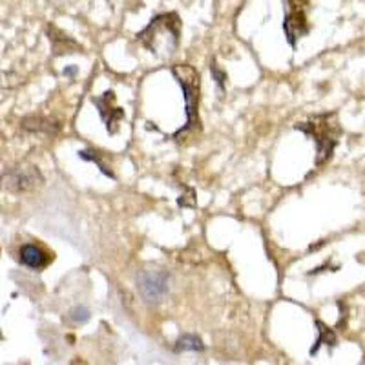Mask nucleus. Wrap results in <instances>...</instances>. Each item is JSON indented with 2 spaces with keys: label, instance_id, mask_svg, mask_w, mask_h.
<instances>
[{
  "label": "nucleus",
  "instance_id": "obj_1",
  "mask_svg": "<svg viewBox=\"0 0 365 365\" xmlns=\"http://www.w3.org/2000/svg\"><path fill=\"white\" fill-rule=\"evenodd\" d=\"M135 38L155 57H172L181 42V19L178 13L155 15L150 24L135 35Z\"/></svg>",
  "mask_w": 365,
  "mask_h": 365
},
{
  "label": "nucleus",
  "instance_id": "obj_2",
  "mask_svg": "<svg viewBox=\"0 0 365 365\" xmlns=\"http://www.w3.org/2000/svg\"><path fill=\"white\" fill-rule=\"evenodd\" d=\"M294 130L303 132L309 139H312L316 145V166H324L331 161L334 148L340 141L341 128L338 123V115L332 113H322V115L312 117L307 123H298Z\"/></svg>",
  "mask_w": 365,
  "mask_h": 365
},
{
  "label": "nucleus",
  "instance_id": "obj_3",
  "mask_svg": "<svg viewBox=\"0 0 365 365\" xmlns=\"http://www.w3.org/2000/svg\"><path fill=\"white\" fill-rule=\"evenodd\" d=\"M172 75L174 79L178 81L179 86L182 88V97H185V106H187V126L181 128L179 132L174 133V139L179 141L182 133L190 132L192 128H200V90H201V81L200 73L195 71L194 66L190 64H178V66H172Z\"/></svg>",
  "mask_w": 365,
  "mask_h": 365
},
{
  "label": "nucleus",
  "instance_id": "obj_4",
  "mask_svg": "<svg viewBox=\"0 0 365 365\" xmlns=\"http://www.w3.org/2000/svg\"><path fill=\"white\" fill-rule=\"evenodd\" d=\"M285 2V19H283V31L287 42L296 48L298 41L311 31L307 19V0H283Z\"/></svg>",
  "mask_w": 365,
  "mask_h": 365
},
{
  "label": "nucleus",
  "instance_id": "obj_5",
  "mask_svg": "<svg viewBox=\"0 0 365 365\" xmlns=\"http://www.w3.org/2000/svg\"><path fill=\"white\" fill-rule=\"evenodd\" d=\"M137 287L146 302L155 303L168 291V276L161 270H145L137 278Z\"/></svg>",
  "mask_w": 365,
  "mask_h": 365
},
{
  "label": "nucleus",
  "instance_id": "obj_6",
  "mask_svg": "<svg viewBox=\"0 0 365 365\" xmlns=\"http://www.w3.org/2000/svg\"><path fill=\"white\" fill-rule=\"evenodd\" d=\"M91 103L96 104L97 110H99V115L103 119L104 126L108 130V133H117L119 130V123L125 119V110L115 106V93L112 90L104 91L103 96L91 97Z\"/></svg>",
  "mask_w": 365,
  "mask_h": 365
},
{
  "label": "nucleus",
  "instance_id": "obj_7",
  "mask_svg": "<svg viewBox=\"0 0 365 365\" xmlns=\"http://www.w3.org/2000/svg\"><path fill=\"white\" fill-rule=\"evenodd\" d=\"M44 179H42L41 172L35 166H21V168H15V170L9 172L8 175V188L11 192H29L34 188L41 187Z\"/></svg>",
  "mask_w": 365,
  "mask_h": 365
},
{
  "label": "nucleus",
  "instance_id": "obj_8",
  "mask_svg": "<svg viewBox=\"0 0 365 365\" xmlns=\"http://www.w3.org/2000/svg\"><path fill=\"white\" fill-rule=\"evenodd\" d=\"M21 262L22 265L29 267V269L41 270L50 265L51 256L37 245H24L21 247Z\"/></svg>",
  "mask_w": 365,
  "mask_h": 365
},
{
  "label": "nucleus",
  "instance_id": "obj_9",
  "mask_svg": "<svg viewBox=\"0 0 365 365\" xmlns=\"http://www.w3.org/2000/svg\"><path fill=\"white\" fill-rule=\"evenodd\" d=\"M48 35H50L51 48H53L55 55H64V53H75V51H81V48L77 42L71 37L64 35L63 31L55 26H48Z\"/></svg>",
  "mask_w": 365,
  "mask_h": 365
},
{
  "label": "nucleus",
  "instance_id": "obj_10",
  "mask_svg": "<svg viewBox=\"0 0 365 365\" xmlns=\"http://www.w3.org/2000/svg\"><path fill=\"white\" fill-rule=\"evenodd\" d=\"M314 324H316V327H318V338H316L314 345H312V349H311L312 356H314V354H318V351L322 345H331V347H334V345H336V334H334V331H332V329H329L327 325L322 322V319H316Z\"/></svg>",
  "mask_w": 365,
  "mask_h": 365
},
{
  "label": "nucleus",
  "instance_id": "obj_11",
  "mask_svg": "<svg viewBox=\"0 0 365 365\" xmlns=\"http://www.w3.org/2000/svg\"><path fill=\"white\" fill-rule=\"evenodd\" d=\"M22 126L31 132H46V133H57L58 125H53L51 120L44 119V117H28L22 120Z\"/></svg>",
  "mask_w": 365,
  "mask_h": 365
},
{
  "label": "nucleus",
  "instance_id": "obj_12",
  "mask_svg": "<svg viewBox=\"0 0 365 365\" xmlns=\"http://www.w3.org/2000/svg\"><path fill=\"white\" fill-rule=\"evenodd\" d=\"M175 353H185V351H205V344L201 341L200 336H195V334H185L182 338H179L178 344H175Z\"/></svg>",
  "mask_w": 365,
  "mask_h": 365
},
{
  "label": "nucleus",
  "instance_id": "obj_13",
  "mask_svg": "<svg viewBox=\"0 0 365 365\" xmlns=\"http://www.w3.org/2000/svg\"><path fill=\"white\" fill-rule=\"evenodd\" d=\"M79 158L84 159V161L96 163V165L99 166V170L103 172L104 175H108V178L115 179V175H113V172L110 170L108 166H106V163H104L103 159L99 158V154H97V152H91V150H81V152H79Z\"/></svg>",
  "mask_w": 365,
  "mask_h": 365
},
{
  "label": "nucleus",
  "instance_id": "obj_14",
  "mask_svg": "<svg viewBox=\"0 0 365 365\" xmlns=\"http://www.w3.org/2000/svg\"><path fill=\"white\" fill-rule=\"evenodd\" d=\"M210 73H212V77H214V81H216L220 91H225V88H227V73H225V71L217 66L216 61H212Z\"/></svg>",
  "mask_w": 365,
  "mask_h": 365
},
{
  "label": "nucleus",
  "instance_id": "obj_15",
  "mask_svg": "<svg viewBox=\"0 0 365 365\" xmlns=\"http://www.w3.org/2000/svg\"><path fill=\"white\" fill-rule=\"evenodd\" d=\"M70 319L75 322V324H84L90 319V311L86 307H75L73 311L70 312Z\"/></svg>",
  "mask_w": 365,
  "mask_h": 365
},
{
  "label": "nucleus",
  "instance_id": "obj_16",
  "mask_svg": "<svg viewBox=\"0 0 365 365\" xmlns=\"http://www.w3.org/2000/svg\"><path fill=\"white\" fill-rule=\"evenodd\" d=\"M75 71H77V68H68V70H64V75H75Z\"/></svg>",
  "mask_w": 365,
  "mask_h": 365
}]
</instances>
